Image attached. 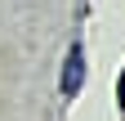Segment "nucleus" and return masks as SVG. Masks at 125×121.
<instances>
[{
  "label": "nucleus",
  "instance_id": "obj_1",
  "mask_svg": "<svg viewBox=\"0 0 125 121\" xmlns=\"http://www.w3.org/2000/svg\"><path fill=\"white\" fill-rule=\"evenodd\" d=\"M85 85V49L81 45H72L67 49V63H62V94L76 99V90Z\"/></svg>",
  "mask_w": 125,
  "mask_h": 121
}]
</instances>
